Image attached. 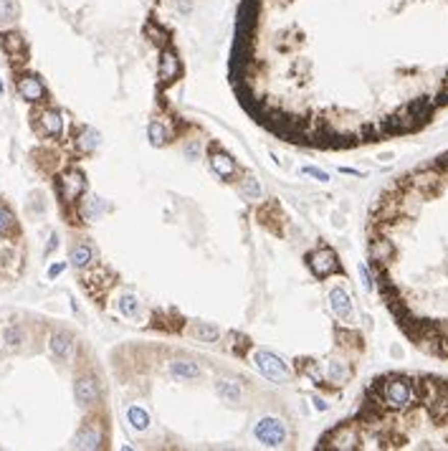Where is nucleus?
Masks as SVG:
<instances>
[{
  "label": "nucleus",
  "mask_w": 448,
  "mask_h": 451,
  "mask_svg": "<svg viewBox=\"0 0 448 451\" xmlns=\"http://www.w3.org/2000/svg\"><path fill=\"white\" fill-rule=\"evenodd\" d=\"M380 395H382V406L392 408V411H405L408 406H413V400L418 398V388L410 378L403 375H390L385 383H380Z\"/></svg>",
  "instance_id": "nucleus-1"
},
{
  "label": "nucleus",
  "mask_w": 448,
  "mask_h": 451,
  "mask_svg": "<svg viewBox=\"0 0 448 451\" xmlns=\"http://www.w3.org/2000/svg\"><path fill=\"white\" fill-rule=\"evenodd\" d=\"M253 365L258 368L261 375L274 380V383H286L289 375H292L289 365H286L279 355H274V353H269V350H256V353H253Z\"/></svg>",
  "instance_id": "nucleus-2"
},
{
  "label": "nucleus",
  "mask_w": 448,
  "mask_h": 451,
  "mask_svg": "<svg viewBox=\"0 0 448 451\" xmlns=\"http://www.w3.org/2000/svg\"><path fill=\"white\" fill-rule=\"evenodd\" d=\"M253 436H256L263 446L276 449V446H284V441H286V426H284L281 418L266 416V418H261V421L253 426Z\"/></svg>",
  "instance_id": "nucleus-3"
},
{
  "label": "nucleus",
  "mask_w": 448,
  "mask_h": 451,
  "mask_svg": "<svg viewBox=\"0 0 448 451\" xmlns=\"http://www.w3.org/2000/svg\"><path fill=\"white\" fill-rule=\"evenodd\" d=\"M306 264H309L311 274L319 277V279H327V277L337 274V269H339L337 254H334L332 248H327V246H319L317 251H311V254L306 256Z\"/></svg>",
  "instance_id": "nucleus-4"
},
{
  "label": "nucleus",
  "mask_w": 448,
  "mask_h": 451,
  "mask_svg": "<svg viewBox=\"0 0 448 451\" xmlns=\"http://www.w3.org/2000/svg\"><path fill=\"white\" fill-rule=\"evenodd\" d=\"M84 190H86V178H84L81 170L64 172V178H61V193H64L66 201H76Z\"/></svg>",
  "instance_id": "nucleus-5"
},
{
  "label": "nucleus",
  "mask_w": 448,
  "mask_h": 451,
  "mask_svg": "<svg viewBox=\"0 0 448 451\" xmlns=\"http://www.w3.org/2000/svg\"><path fill=\"white\" fill-rule=\"evenodd\" d=\"M324 444H327V446H334V449H360L362 439H360V434H357L352 426H345V429H337Z\"/></svg>",
  "instance_id": "nucleus-6"
},
{
  "label": "nucleus",
  "mask_w": 448,
  "mask_h": 451,
  "mask_svg": "<svg viewBox=\"0 0 448 451\" xmlns=\"http://www.w3.org/2000/svg\"><path fill=\"white\" fill-rule=\"evenodd\" d=\"M329 307H332V312H334L342 322H350L352 314H355L352 302H350V294H347L345 289H339V287L329 292Z\"/></svg>",
  "instance_id": "nucleus-7"
},
{
  "label": "nucleus",
  "mask_w": 448,
  "mask_h": 451,
  "mask_svg": "<svg viewBox=\"0 0 448 451\" xmlns=\"http://www.w3.org/2000/svg\"><path fill=\"white\" fill-rule=\"evenodd\" d=\"M18 94L25 102H41L46 96V86L41 84L38 76H20L18 79Z\"/></svg>",
  "instance_id": "nucleus-8"
},
{
  "label": "nucleus",
  "mask_w": 448,
  "mask_h": 451,
  "mask_svg": "<svg viewBox=\"0 0 448 451\" xmlns=\"http://www.w3.org/2000/svg\"><path fill=\"white\" fill-rule=\"evenodd\" d=\"M74 395H76V403L78 406H91L96 403L99 398V383L94 378H78L76 380V388H74Z\"/></svg>",
  "instance_id": "nucleus-9"
},
{
  "label": "nucleus",
  "mask_w": 448,
  "mask_h": 451,
  "mask_svg": "<svg viewBox=\"0 0 448 451\" xmlns=\"http://www.w3.org/2000/svg\"><path fill=\"white\" fill-rule=\"evenodd\" d=\"M180 76V59L172 48H165L160 56V79L162 84H172Z\"/></svg>",
  "instance_id": "nucleus-10"
},
{
  "label": "nucleus",
  "mask_w": 448,
  "mask_h": 451,
  "mask_svg": "<svg viewBox=\"0 0 448 451\" xmlns=\"http://www.w3.org/2000/svg\"><path fill=\"white\" fill-rule=\"evenodd\" d=\"M210 167H213V172H216L221 180H230V178H235V172H238L235 160H233L230 155H225V152H213V155H210Z\"/></svg>",
  "instance_id": "nucleus-11"
},
{
  "label": "nucleus",
  "mask_w": 448,
  "mask_h": 451,
  "mask_svg": "<svg viewBox=\"0 0 448 451\" xmlns=\"http://www.w3.org/2000/svg\"><path fill=\"white\" fill-rule=\"evenodd\" d=\"M41 130L46 132V135H51V137H59L61 135V130H64V119H61V114L56 112V109H46V112H41Z\"/></svg>",
  "instance_id": "nucleus-12"
},
{
  "label": "nucleus",
  "mask_w": 448,
  "mask_h": 451,
  "mask_svg": "<svg viewBox=\"0 0 448 451\" xmlns=\"http://www.w3.org/2000/svg\"><path fill=\"white\" fill-rule=\"evenodd\" d=\"M392 254H395V248H392V243H390L387 238H373V243H370V256H373L375 264H387V261L392 259Z\"/></svg>",
  "instance_id": "nucleus-13"
},
{
  "label": "nucleus",
  "mask_w": 448,
  "mask_h": 451,
  "mask_svg": "<svg viewBox=\"0 0 448 451\" xmlns=\"http://www.w3.org/2000/svg\"><path fill=\"white\" fill-rule=\"evenodd\" d=\"M101 446V434L96 426H84L76 436V449H99Z\"/></svg>",
  "instance_id": "nucleus-14"
},
{
  "label": "nucleus",
  "mask_w": 448,
  "mask_h": 451,
  "mask_svg": "<svg viewBox=\"0 0 448 451\" xmlns=\"http://www.w3.org/2000/svg\"><path fill=\"white\" fill-rule=\"evenodd\" d=\"M170 373L175 378L193 380V378H200V368L195 363H188V360H175V363H170Z\"/></svg>",
  "instance_id": "nucleus-15"
},
{
  "label": "nucleus",
  "mask_w": 448,
  "mask_h": 451,
  "mask_svg": "<svg viewBox=\"0 0 448 451\" xmlns=\"http://www.w3.org/2000/svg\"><path fill=\"white\" fill-rule=\"evenodd\" d=\"M216 390H218V395L223 398L225 403H238L241 400V385L235 380H218Z\"/></svg>",
  "instance_id": "nucleus-16"
},
{
  "label": "nucleus",
  "mask_w": 448,
  "mask_h": 451,
  "mask_svg": "<svg viewBox=\"0 0 448 451\" xmlns=\"http://www.w3.org/2000/svg\"><path fill=\"white\" fill-rule=\"evenodd\" d=\"M51 353H54L59 360H66L69 353H71V337L64 335V332H56V335L51 337Z\"/></svg>",
  "instance_id": "nucleus-17"
},
{
  "label": "nucleus",
  "mask_w": 448,
  "mask_h": 451,
  "mask_svg": "<svg viewBox=\"0 0 448 451\" xmlns=\"http://www.w3.org/2000/svg\"><path fill=\"white\" fill-rule=\"evenodd\" d=\"M127 418H129V423H132L135 431H147L149 429V413L142 408V406H129Z\"/></svg>",
  "instance_id": "nucleus-18"
},
{
  "label": "nucleus",
  "mask_w": 448,
  "mask_h": 451,
  "mask_svg": "<svg viewBox=\"0 0 448 451\" xmlns=\"http://www.w3.org/2000/svg\"><path fill=\"white\" fill-rule=\"evenodd\" d=\"M91 259H94V251H91L89 243H78V246H74V251H71V264H74V266L84 269V266L91 264Z\"/></svg>",
  "instance_id": "nucleus-19"
},
{
  "label": "nucleus",
  "mask_w": 448,
  "mask_h": 451,
  "mask_svg": "<svg viewBox=\"0 0 448 451\" xmlns=\"http://www.w3.org/2000/svg\"><path fill=\"white\" fill-rule=\"evenodd\" d=\"M147 135H149V142H152V145H165V142L170 140V135H167V127H165L160 119H157V122H149Z\"/></svg>",
  "instance_id": "nucleus-20"
},
{
  "label": "nucleus",
  "mask_w": 448,
  "mask_h": 451,
  "mask_svg": "<svg viewBox=\"0 0 448 451\" xmlns=\"http://www.w3.org/2000/svg\"><path fill=\"white\" fill-rule=\"evenodd\" d=\"M18 18V3L15 0H0V26H8Z\"/></svg>",
  "instance_id": "nucleus-21"
},
{
  "label": "nucleus",
  "mask_w": 448,
  "mask_h": 451,
  "mask_svg": "<svg viewBox=\"0 0 448 451\" xmlns=\"http://www.w3.org/2000/svg\"><path fill=\"white\" fill-rule=\"evenodd\" d=\"M119 312L124 317H137L140 314V302L135 294H122L119 297Z\"/></svg>",
  "instance_id": "nucleus-22"
},
{
  "label": "nucleus",
  "mask_w": 448,
  "mask_h": 451,
  "mask_svg": "<svg viewBox=\"0 0 448 451\" xmlns=\"http://www.w3.org/2000/svg\"><path fill=\"white\" fill-rule=\"evenodd\" d=\"M327 373H329V378H332L334 383H347L350 375H352V370H350L347 363H329Z\"/></svg>",
  "instance_id": "nucleus-23"
},
{
  "label": "nucleus",
  "mask_w": 448,
  "mask_h": 451,
  "mask_svg": "<svg viewBox=\"0 0 448 451\" xmlns=\"http://www.w3.org/2000/svg\"><path fill=\"white\" fill-rule=\"evenodd\" d=\"M238 190H241V195H243L246 201H258V198H261V185H258V180H253V178H246Z\"/></svg>",
  "instance_id": "nucleus-24"
},
{
  "label": "nucleus",
  "mask_w": 448,
  "mask_h": 451,
  "mask_svg": "<svg viewBox=\"0 0 448 451\" xmlns=\"http://www.w3.org/2000/svg\"><path fill=\"white\" fill-rule=\"evenodd\" d=\"M76 145H78V150H84V152L96 150V145H99V135H96L94 130H84V132L78 135Z\"/></svg>",
  "instance_id": "nucleus-25"
},
{
  "label": "nucleus",
  "mask_w": 448,
  "mask_h": 451,
  "mask_svg": "<svg viewBox=\"0 0 448 451\" xmlns=\"http://www.w3.org/2000/svg\"><path fill=\"white\" fill-rule=\"evenodd\" d=\"M193 335H195L198 340H203V342H216V340L221 337V330H218V327H210V324H198V327L193 330Z\"/></svg>",
  "instance_id": "nucleus-26"
},
{
  "label": "nucleus",
  "mask_w": 448,
  "mask_h": 451,
  "mask_svg": "<svg viewBox=\"0 0 448 451\" xmlns=\"http://www.w3.org/2000/svg\"><path fill=\"white\" fill-rule=\"evenodd\" d=\"M3 48L15 56V54H20V51L25 48V43H23V38H20L18 33H8V36H3Z\"/></svg>",
  "instance_id": "nucleus-27"
},
{
  "label": "nucleus",
  "mask_w": 448,
  "mask_h": 451,
  "mask_svg": "<svg viewBox=\"0 0 448 451\" xmlns=\"http://www.w3.org/2000/svg\"><path fill=\"white\" fill-rule=\"evenodd\" d=\"M13 231H15V216L5 206H0V236H8Z\"/></svg>",
  "instance_id": "nucleus-28"
},
{
  "label": "nucleus",
  "mask_w": 448,
  "mask_h": 451,
  "mask_svg": "<svg viewBox=\"0 0 448 451\" xmlns=\"http://www.w3.org/2000/svg\"><path fill=\"white\" fill-rule=\"evenodd\" d=\"M301 172H304V175H311V178H317L319 183H329V175H327L324 170H317V167H301Z\"/></svg>",
  "instance_id": "nucleus-29"
},
{
  "label": "nucleus",
  "mask_w": 448,
  "mask_h": 451,
  "mask_svg": "<svg viewBox=\"0 0 448 451\" xmlns=\"http://www.w3.org/2000/svg\"><path fill=\"white\" fill-rule=\"evenodd\" d=\"M357 269H360V277H362V284H365V289H373V277H370L367 266H365V264H360Z\"/></svg>",
  "instance_id": "nucleus-30"
},
{
  "label": "nucleus",
  "mask_w": 448,
  "mask_h": 451,
  "mask_svg": "<svg viewBox=\"0 0 448 451\" xmlns=\"http://www.w3.org/2000/svg\"><path fill=\"white\" fill-rule=\"evenodd\" d=\"M20 337H23V335H20V330H15V327L5 330V340H8L10 345H18V342H20Z\"/></svg>",
  "instance_id": "nucleus-31"
},
{
  "label": "nucleus",
  "mask_w": 448,
  "mask_h": 451,
  "mask_svg": "<svg viewBox=\"0 0 448 451\" xmlns=\"http://www.w3.org/2000/svg\"><path fill=\"white\" fill-rule=\"evenodd\" d=\"M64 269H66V264H54V266L48 269V277H51V279H56V277H59Z\"/></svg>",
  "instance_id": "nucleus-32"
},
{
  "label": "nucleus",
  "mask_w": 448,
  "mask_h": 451,
  "mask_svg": "<svg viewBox=\"0 0 448 451\" xmlns=\"http://www.w3.org/2000/svg\"><path fill=\"white\" fill-rule=\"evenodd\" d=\"M314 408H317V411H327V408H329V403H327V400H322L319 395H314Z\"/></svg>",
  "instance_id": "nucleus-33"
},
{
  "label": "nucleus",
  "mask_w": 448,
  "mask_h": 451,
  "mask_svg": "<svg viewBox=\"0 0 448 451\" xmlns=\"http://www.w3.org/2000/svg\"><path fill=\"white\" fill-rule=\"evenodd\" d=\"M188 157H195V152H200V147H198V145H195V142H190V145H188Z\"/></svg>",
  "instance_id": "nucleus-34"
},
{
  "label": "nucleus",
  "mask_w": 448,
  "mask_h": 451,
  "mask_svg": "<svg viewBox=\"0 0 448 451\" xmlns=\"http://www.w3.org/2000/svg\"><path fill=\"white\" fill-rule=\"evenodd\" d=\"M0 91H3V81H0Z\"/></svg>",
  "instance_id": "nucleus-35"
}]
</instances>
